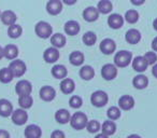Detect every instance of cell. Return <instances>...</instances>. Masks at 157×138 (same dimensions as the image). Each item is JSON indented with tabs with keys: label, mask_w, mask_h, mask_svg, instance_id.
<instances>
[{
	"label": "cell",
	"mask_w": 157,
	"mask_h": 138,
	"mask_svg": "<svg viewBox=\"0 0 157 138\" xmlns=\"http://www.w3.org/2000/svg\"><path fill=\"white\" fill-rule=\"evenodd\" d=\"M132 61V53L130 51L122 50L116 52L114 56V65L118 68L128 67Z\"/></svg>",
	"instance_id": "cell-1"
},
{
	"label": "cell",
	"mask_w": 157,
	"mask_h": 138,
	"mask_svg": "<svg viewBox=\"0 0 157 138\" xmlns=\"http://www.w3.org/2000/svg\"><path fill=\"white\" fill-rule=\"evenodd\" d=\"M69 122L72 128H74L75 131H81V129H84L86 127L88 119H87V116H86L84 112L78 111L72 114Z\"/></svg>",
	"instance_id": "cell-2"
},
{
	"label": "cell",
	"mask_w": 157,
	"mask_h": 138,
	"mask_svg": "<svg viewBox=\"0 0 157 138\" xmlns=\"http://www.w3.org/2000/svg\"><path fill=\"white\" fill-rule=\"evenodd\" d=\"M35 33L41 39H48L53 35V28L50 23L45 22V21H40L36 24Z\"/></svg>",
	"instance_id": "cell-3"
},
{
	"label": "cell",
	"mask_w": 157,
	"mask_h": 138,
	"mask_svg": "<svg viewBox=\"0 0 157 138\" xmlns=\"http://www.w3.org/2000/svg\"><path fill=\"white\" fill-rule=\"evenodd\" d=\"M108 101H109V96L108 94L102 90H98L95 91L92 95H90V103L94 107L97 108H102L105 107L108 104Z\"/></svg>",
	"instance_id": "cell-4"
},
{
	"label": "cell",
	"mask_w": 157,
	"mask_h": 138,
	"mask_svg": "<svg viewBox=\"0 0 157 138\" xmlns=\"http://www.w3.org/2000/svg\"><path fill=\"white\" fill-rule=\"evenodd\" d=\"M9 68H10V70L12 71V73H13L14 78L23 77V76L25 75V73H26V70H27L26 64H25L23 61L17 59V58L13 59V61L10 63Z\"/></svg>",
	"instance_id": "cell-5"
},
{
	"label": "cell",
	"mask_w": 157,
	"mask_h": 138,
	"mask_svg": "<svg viewBox=\"0 0 157 138\" xmlns=\"http://www.w3.org/2000/svg\"><path fill=\"white\" fill-rule=\"evenodd\" d=\"M117 76V67L114 64H105L101 68V77L107 81H112Z\"/></svg>",
	"instance_id": "cell-6"
},
{
	"label": "cell",
	"mask_w": 157,
	"mask_h": 138,
	"mask_svg": "<svg viewBox=\"0 0 157 138\" xmlns=\"http://www.w3.org/2000/svg\"><path fill=\"white\" fill-rule=\"evenodd\" d=\"M11 119H12V122L14 123L15 125H24L25 123L28 121V113L25 109H16V110H13L11 114Z\"/></svg>",
	"instance_id": "cell-7"
},
{
	"label": "cell",
	"mask_w": 157,
	"mask_h": 138,
	"mask_svg": "<svg viewBox=\"0 0 157 138\" xmlns=\"http://www.w3.org/2000/svg\"><path fill=\"white\" fill-rule=\"evenodd\" d=\"M99 49H100L101 53L105 55H111L112 53L115 52L116 50V43L113 39L111 38H105L99 44Z\"/></svg>",
	"instance_id": "cell-8"
},
{
	"label": "cell",
	"mask_w": 157,
	"mask_h": 138,
	"mask_svg": "<svg viewBox=\"0 0 157 138\" xmlns=\"http://www.w3.org/2000/svg\"><path fill=\"white\" fill-rule=\"evenodd\" d=\"M15 92L18 96L31 94V92H33V84L28 80H20L15 85Z\"/></svg>",
	"instance_id": "cell-9"
},
{
	"label": "cell",
	"mask_w": 157,
	"mask_h": 138,
	"mask_svg": "<svg viewBox=\"0 0 157 138\" xmlns=\"http://www.w3.org/2000/svg\"><path fill=\"white\" fill-rule=\"evenodd\" d=\"M63 11V2L61 0H48L46 3V12L50 15H58Z\"/></svg>",
	"instance_id": "cell-10"
},
{
	"label": "cell",
	"mask_w": 157,
	"mask_h": 138,
	"mask_svg": "<svg viewBox=\"0 0 157 138\" xmlns=\"http://www.w3.org/2000/svg\"><path fill=\"white\" fill-rule=\"evenodd\" d=\"M40 98L43 101H52L56 97V91L53 86L51 85H44L40 89L39 91Z\"/></svg>",
	"instance_id": "cell-11"
},
{
	"label": "cell",
	"mask_w": 157,
	"mask_h": 138,
	"mask_svg": "<svg viewBox=\"0 0 157 138\" xmlns=\"http://www.w3.org/2000/svg\"><path fill=\"white\" fill-rule=\"evenodd\" d=\"M59 56L60 54H59L58 49L54 48V46L48 48L43 53V59L48 64H55L59 59Z\"/></svg>",
	"instance_id": "cell-12"
},
{
	"label": "cell",
	"mask_w": 157,
	"mask_h": 138,
	"mask_svg": "<svg viewBox=\"0 0 157 138\" xmlns=\"http://www.w3.org/2000/svg\"><path fill=\"white\" fill-rule=\"evenodd\" d=\"M135 107V99L130 95H123L118 99V108L124 111L131 110Z\"/></svg>",
	"instance_id": "cell-13"
},
{
	"label": "cell",
	"mask_w": 157,
	"mask_h": 138,
	"mask_svg": "<svg viewBox=\"0 0 157 138\" xmlns=\"http://www.w3.org/2000/svg\"><path fill=\"white\" fill-rule=\"evenodd\" d=\"M108 25L112 29H120L124 25V16H122L118 13L110 14L108 18Z\"/></svg>",
	"instance_id": "cell-14"
},
{
	"label": "cell",
	"mask_w": 157,
	"mask_h": 138,
	"mask_svg": "<svg viewBox=\"0 0 157 138\" xmlns=\"http://www.w3.org/2000/svg\"><path fill=\"white\" fill-rule=\"evenodd\" d=\"M99 11L96 7H87L83 11V18L88 23H94L99 18Z\"/></svg>",
	"instance_id": "cell-15"
},
{
	"label": "cell",
	"mask_w": 157,
	"mask_h": 138,
	"mask_svg": "<svg viewBox=\"0 0 157 138\" xmlns=\"http://www.w3.org/2000/svg\"><path fill=\"white\" fill-rule=\"evenodd\" d=\"M141 38H142L141 33L136 28L128 29V30L126 31V34H125V40H126V42L129 44L139 43L140 40H141Z\"/></svg>",
	"instance_id": "cell-16"
},
{
	"label": "cell",
	"mask_w": 157,
	"mask_h": 138,
	"mask_svg": "<svg viewBox=\"0 0 157 138\" xmlns=\"http://www.w3.org/2000/svg\"><path fill=\"white\" fill-rule=\"evenodd\" d=\"M25 138H41L42 136V129L39 125L37 124H30L26 126L24 131Z\"/></svg>",
	"instance_id": "cell-17"
},
{
	"label": "cell",
	"mask_w": 157,
	"mask_h": 138,
	"mask_svg": "<svg viewBox=\"0 0 157 138\" xmlns=\"http://www.w3.org/2000/svg\"><path fill=\"white\" fill-rule=\"evenodd\" d=\"M131 63H132L133 70L137 71V73H144L148 67L147 63H146L145 58H144L143 56H136L135 58L132 59Z\"/></svg>",
	"instance_id": "cell-18"
},
{
	"label": "cell",
	"mask_w": 157,
	"mask_h": 138,
	"mask_svg": "<svg viewBox=\"0 0 157 138\" xmlns=\"http://www.w3.org/2000/svg\"><path fill=\"white\" fill-rule=\"evenodd\" d=\"M12 112H13V105L11 104V101L6 98L0 99V116L3 118H8V116H11Z\"/></svg>",
	"instance_id": "cell-19"
},
{
	"label": "cell",
	"mask_w": 157,
	"mask_h": 138,
	"mask_svg": "<svg viewBox=\"0 0 157 138\" xmlns=\"http://www.w3.org/2000/svg\"><path fill=\"white\" fill-rule=\"evenodd\" d=\"M59 86H60V91L63 94L69 95L72 94L75 90V82L70 78H65V79L61 80Z\"/></svg>",
	"instance_id": "cell-20"
},
{
	"label": "cell",
	"mask_w": 157,
	"mask_h": 138,
	"mask_svg": "<svg viewBox=\"0 0 157 138\" xmlns=\"http://www.w3.org/2000/svg\"><path fill=\"white\" fill-rule=\"evenodd\" d=\"M51 73L52 76L55 78V79H59L63 80L65 78H67L68 76V70L67 68L63 65H60V64H57V65H54L51 69Z\"/></svg>",
	"instance_id": "cell-21"
},
{
	"label": "cell",
	"mask_w": 157,
	"mask_h": 138,
	"mask_svg": "<svg viewBox=\"0 0 157 138\" xmlns=\"http://www.w3.org/2000/svg\"><path fill=\"white\" fill-rule=\"evenodd\" d=\"M0 20L7 26H11V25L15 24L16 20H17V16L14 13L12 10H6V11L1 12V16H0Z\"/></svg>",
	"instance_id": "cell-22"
},
{
	"label": "cell",
	"mask_w": 157,
	"mask_h": 138,
	"mask_svg": "<svg viewBox=\"0 0 157 138\" xmlns=\"http://www.w3.org/2000/svg\"><path fill=\"white\" fill-rule=\"evenodd\" d=\"M63 29H65V33L69 36H76L78 33H80V24L78 22L74 20H70L68 22H66L65 26H63Z\"/></svg>",
	"instance_id": "cell-23"
},
{
	"label": "cell",
	"mask_w": 157,
	"mask_h": 138,
	"mask_svg": "<svg viewBox=\"0 0 157 138\" xmlns=\"http://www.w3.org/2000/svg\"><path fill=\"white\" fill-rule=\"evenodd\" d=\"M50 39H51V44H52V46H54V48H56V49L63 48V46L66 45V42H67L65 35H63V34H60V33L53 34Z\"/></svg>",
	"instance_id": "cell-24"
},
{
	"label": "cell",
	"mask_w": 157,
	"mask_h": 138,
	"mask_svg": "<svg viewBox=\"0 0 157 138\" xmlns=\"http://www.w3.org/2000/svg\"><path fill=\"white\" fill-rule=\"evenodd\" d=\"M132 85L137 90H144L148 85V78L142 73H139L132 79Z\"/></svg>",
	"instance_id": "cell-25"
},
{
	"label": "cell",
	"mask_w": 157,
	"mask_h": 138,
	"mask_svg": "<svg viewBox=\"0 0 157 138\" xmlns=\"http://www.w3.org/2000/svg\"><path fill=\"white\" fill-rule=\"evenodd\" d=\"M84 61H85V56H84L83 53L80 52V51H73V52L69 55L70 64L73 65V66H75V67L83 65Z\"/></svg>",
	"instance_id": "cell-26"
},
{
	"label": "cell",
	"mask_w": 157,
	"mask_h": 138,
	"mask_svg": "<svg viewBox=\"0 0 157 138\" xmlns=\"http://www.w3.org/2000/svg\"><path fill=\"white\" fill-rule=\"evenodd\" d=\"M3 53H5V58L13 61L18 56V48L15 44H7L3 48Z\"/></svg>",
	"instance_id": "cell-27"
},
{
	"label": "cell",
	"mask_w": 157,
	"mask_h": 138,
	"mask_svg": "<svg viewBox=\"0 0 157 138\" xmlns=\"http://www.w3.org/2000/svg\"><path fill=\"white\" fill-rule=\"evenodd\" d=\"M78 75H80V77H81L84 81H90V80L95 77V69L92 66L85 65L80 69Z\"/></svg>",
	"instance_id": "cell-28"
},
{
	"label": "cell",
	"mask_w": 157,
	"mask_h": 138,
	"mask_svg": "<svg viewBox=\"0 0 157 138\" xmlns=\"http://www.w3.org/2000/svg\"><path fill=\"white\" fill-rule=\"evenodd\" d=\"M71 114L67 109H58L55 112V120L59 123V124H67L70 121Z\"/></svg>",
	"instance_id": "cell-29"
},
{
	"label": "cell",
	"mask_w": 157,
	"mask_h": 138,
	"mask_svg": "<svg viewBox=\"0 0 157 138\" xmlns=\"http://www.w3.org/2000/svg\"><path fill=\"white\" fill-rule=\"evenodd\" d=\"M101 133H103L107 136H112L116 132V124L114 121L112 120H107L102 123L101 125Z\"/></svg>",
	"instance_id": "cell-30"
},
{
	"label": "cell",
	"mask_w": 157,
	"mask_h": 138,
	"mask_svg": "<svg viewBox=\"0 0 157 138\" xmlns=\"http://www.w3.org/2000/svg\"><path fill=\"white\" fill-rule=\"evenodd\" d=\"M97 9H98L99 13L101 14H109L113 10V5L110 0H100L97 5Z\"/></svg>",
	"instance_id": "cell-31"
},
{
	"label": "cell",
	"mask_w": 157,
	"mask_h": 138,
	"mask_svg": "<svg viewBox=\"0 0 157 138\" xmlns=\"http://www.w3.org/2000/svg\"><path fill=\"white\" fill-rule=\"evenodd\" d=\"M14 79V76L9 67H3L0 69V82L1 83H10Z\"/></svg>",
	"instance_id": "cell-32"
},
{
	"label": "cell",
	"mask_w": 157,
	"mask_h": 138,
	"mask_svg": "<svg viewBox=\"0 0 157 138\" xmlns=\"http://www.w3.org/2000/svg\"><path fill=\"white\" fill-rule=\"evenodd\" d=\"M33 98L31 97V95H21L18 96V105L22 109H29L33 107Z\"/></svg>",
	"instance_id": "cell-33"
},
{
	"label": "cell",
	"mask_w": 157,
	"mask_h": 138,
	"mask_svg": "<svg viewBox=\"0 0 157 138\" xmlns=\"http://www.w3.org/2000/svg\"><path fill=\"white\" fill-rule=\"evenodd\" d=\"M22 34H23L22 26L16 24V23L11 25V26H9V28H8V36L10 38H12V39H17V38H20L22 36Z\"/></svg>",
	"instance_id": "cell-34"
},
{
	"label": "cell",
	"mask_w": 157,
	"mask_h": 138,
	"mask_svg": "<svg viewBox=\"0 0 157 138\" xmlns=\"http://www.w3.org/2000/svg\"><path fill=\"white\" fill-rule=\"evenodd\" d=\"M139 12L137 11V10H128V11H126V13H125V16H124V20L126 21L127 23H129V24H136V23L139 21Z\"/></svg>",
	"instance_id": "cell-35"
},
{
	"label": "cell",
	"mask_w": 157,
	"mask_h": 138,
	"mask_svg": "<svg viewBox=\"0 0 157 138\" xmlns=\"http://www.w3.org/2000/svg\"><path fill=\"white\" fill-rule=\"evenodd\" d=\"M82 40H83V43L85 44V45L93 46L97 42V36L94 31H87V33H85L83 35Z\"/></svg>",
	"instance_id": "cell-36"
},
{
	"label": "cell",
	"mask_w": 157,
	"mask_h": 138,
	"mask_svg": "<svg viewBox=\"0 0 157 138\" xmlns=\"http://www.w3.org/2000/svg\"><path fill=\"white\" fill-rule=\"evenodd\" d=\"M107 116L109 118V120L112 121H116L121 118L122 116V112H121V109L118 107H115V106H111L109 109L107 110Z\"/></svg>",
	"instance_id": "cell-37"
},
{
	"label": "cell",
	"mask_w": 157,
	"mask_h": 138,
	"mask_svg": "<svg viewBox=\"0 0 157 138\" xmlns=\"http://www.w3.org/2000/svg\"><path fill=\"white\" fill-rule=\"evenodd\" d=\"M85 128L87 129L88 133L97 134L101 129V124L97 120H90L87 122V125H86Z\"/></svg>",
	"instance_id": "cell-38"
},
{
	"label": "cell",
	"mask_w": 157,
	"mask_h": 138,
	"mask_svg": "<svg viewBox=\"0 0 157 138\" xmlns=\"http://www.w3.org/2000/svg\"><path fill=\"white\" fill-rule=\"evenodd\" d=\"M83 105V99L78 95H72L69 99V106L73 109H78Z\"/></svg>",
	"instance_id": "cell-39"
},
{
	"label": "cell",
	"mask_w": 157,
	"mask_h": 138,
	"mask_svg": "<svg viewBox=\"0 0 157 138\" xmlns=\"http://www.w3.org/2000/svg\"><path fill=\"white\" fill-rule=\"evenodd\" d=\"M143 57L145 58L148 66H153L154 64L157 63V54L154 51H148V52H146L145 54L143 55Z\"/></svg>",
	"instance_id": "cell-40"
},
{
	"label": "cell",
	"mask_w": 157,
	"mask_h": 138,
	"mask_svg": "<svg viewBox=\"0 0 157 138\" xmlns=\"http://www.w3.org/2000/svg\"><path fill=\"white\" fill-rule=\"evenodd\" d=\"M51 138H66L65 133L60 129H55L51 134Z\"/></svg>",
	"instance_id": "cell-41"
},
{
	"label": "cell",
	"mask_w": 157,
	"mask_h": 138,
	"mask_svg": "<svg viewBox=\"0 0 157 138\" xmlns=\"http://www.w3.org/2000/svg\"><path fill=\"white\" fill-rule=\"evenodd\" d=\"M0 138H10V134L6 129H0Z\"/></svg>",
	"instance_id": "cell-42"
},
{
	"label": "cell",
	"mask_w": 157,
	"mask_h": 138,
	"mask_svg": "<svg viewBox=\"0 0 157 138\" xmlns=\"http://www.w3.org/2000/svg\"><path fill=\"white\" fill-rule=\"evenodd\" d=\"M130 2L132 3L133 6L139 7V6H142L144 2H145V0H130Z\"/></svg>",
	"instance_id": "cell-43"
},
{
	"label": "cell",
	"mask_w": 157,
	"mask_h": 138,
	"mask_svg": "<svg viewBox=\"0 0 157 138\" xmlns=\"http://www.w3.org/2000/svg\"><path fill=\"white\" fill-rule=\"evenodd\" d=\"M76 1H78V0H61V2L65 3V5H67V6H73V5H75Z\"/></svg>",
	"instance_id": "cell-44"
},
{
	"label": "cell",
	"mask_w": 157,
	"mask_h": 138,
	"mask_svg": "<svg viewBox=\"0 0 157 138\" xmlns=\"http://www.w3.org/2000/svg\"><path fill=\"white\" fill-rule=\"evenodd\" d=\"M152 50L154 52H157V37H155L152 40Z\"/></svg>",
	"instance_id": "cell-45"
},
{
	"label": "cell",
	"mask_w": 157,
	"mask_h": 138,
	"mask_svg": "<svg viewBox=\"0 0 157 138\" xmlns=\"http://www.w3.org/2000/svg\"><path fill=\"white\" fill-rule=\"evenodd\" d=\"M152 75L154 76V77L157 79V63L153 65V68H152Z\"/></svg>",
	"instance_id": "cell-46"
},
{
	"label": "cell",
	"mask_w": 157,
	"mask_h": 138,
	"mask_svg": "<svg viewBox=\"0 0 157 138\" xmlns=\"http://www.w3.org/2000/svg\"><path fill=\"white\" fill-rule=\"evenodd\" d=\"M95 138H109V136L105 135L103 133H100V134H97V135L95 136Z\"/></svg>",
	"instance_id": "cell-47"
},
{
	"label": "cell",
	"mask_w": 157,
	"mask_h": 138,
	"mask_svg": "<svg viewBox=\"0 0 157 138\" xmlns=\"http://www.w3.org/2000/svg\"><path fill=\"white\" fill-rule=\"evenodd\" d=\"M5 57V53H3V48L0 46V59H2Z\"/></svg>",
	"instance_id": "cell-48"
},
{
	"label": "cell",
	"mask_w": 157,
	"mask_h": 138,
	"mask_svg": "<svg viewBox=\"0 0 157 138\" xmlns=\"http://www.w3.org/2000/svg\"><path fill=\"white\" fill-rule=\"evenodd\" d=\"M153 28H154L155 30L157 31V18H155L154 21H153Z\"/></svg>",
	"instance_id": "cell-49"
},
{
	"label": "cell",
	"mask_w": 157,
	"mask_h": 138,
	"mask_svg": "<svg viewBox=\"0 0 157 138\" xmlns=\"http://www.w3.org/2000/svg\"><path fill=\"white\" fill-rule=\"evenodd\" d=\"M127 138H141V136L137 135V134H132V135H129Z\"/></svg>",
	"instance_id": "cell-50"
},
{
	"label": "cell",
	"mask_w": 157,
	"mask_h": 138,
	"mask_svg": "<svg viewBox=\"0 0 157 138\" xmlns=\"http://www.w3.org/2000/svg\"><path fill=\"white\" fill-rule=\"evenodd\" d=\"M0 16H1V11H0Z\"/></svg>",
	"instance_id": "cell-51"
}]
</instances>
